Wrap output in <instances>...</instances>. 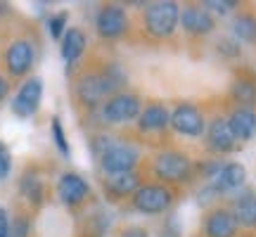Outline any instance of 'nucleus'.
I'll list each match as a JSON object with an SVG mask.
<instances>
[{
	"mask_svg": "<svg viewBox=\"0 0 256 237\" xmlns=\"http://www.w3.org/2000/svg\"><path fill=\"white\" fill-rule=\"evenodd\" d=\"M121 83H124V76L119 74L116 66H112L110 72H104V74H92V76L81 78V83H78V98H81V102H86V104L92 107V104H98L104 95H110L112 90H116Z\"/></svg>",
	"mask_w": 256,
	"mask_h": 237,
	"instance_id": "f257e3e1",
	"label": "nucleus"
},
{
	"mask_svg": "<svg viewBox=\"0 0 256 237\" xmlns=\"http://www.w3.org/2000/svg\"><path fill=\"white\" fill-rule=\"evenodd\" d=\"M180 22V8L176 2H152L145 12V26L156 38L171 36Z\"/></svg>",
	"mask_w": 256,
	"mask_h": 237,
	"instance_id": "f03ea898",
	"label": "nucleus"
},
{
	"mask_svg": "<svg viewBox=\"0 0 256 237\" xmlns=\"http://www.w3.org/2000/svg\"><path fill=\"white\" fill-rule=\"evenodd\" d=\"M102 168L110 176L116 174H130L138 162V152L130 145H121V142H107V147L100 152Z\"/></svg>",
	"mask_w": 256,
	"mask_h": 237,
	"instance_id": "7ed1b4c3",
	"label": "nucleus"
},
{
	"mask_svg": "<svg viewBox=\"0 0 256 237\" xmlns=\"http://www.w3.org/2000/svg\"><path fill=\"white\" fill-rule=\"evenodd\" d=\"M171 200L174 194L164 185H145V188H138L133 194V204L142 214H162L171 206Z\"/></svg>",
	"mask_w": 256,
	"mask_h": 237,
	"instance_id": "20e7f679",
	"label": "nucleus"
},
{
	"mask_svg": "<svg viewBox=\"0 0 256 237\" xmlns=\"http://www.w3.org/2000/svg\"><path fill=\"white\" fill-rule=\"evenodd\" d=\"M154 174L164 180H174V182H180V180H188L192 176V164L190 159L180 152H164V154L156 156L154 162Z\"/></svg>",
	"mask_w": 256,
	"mask_h": 237,
	"instance_id": "39448f33",
	"label": "nucleus"
},
{
	"mask_svg": "<svg viewBox=\"0 0 256 237\" xmlns=\"http://www.w3.org/2000/svg\"><path fill=\"white\" fill-rule=\"evenodd\" d=\"M102 116L107 124H124L130 118L140 116V100L130 92H119L114 95L104 107H102Z\"/></svg>",
	"mask_w": 256,
	"mask_h": 237,
	"instance_id": "423d86ee",
	"label": "nucleus"
},
{
	"mask_svg": "<svg viewBox=\"0 0 256 237\" xmlns=\"http://www.w3.org/2000/svg\"><path fill=\"white\" fill-rule=\"evenodd\" d=\"M168 124H171L178 133L190 136V138H200L202 133H204V116H202V112L197 110V107H192V104L176 107Z\"/></svg>",
	"mask_w": 256,
	"mask_h": 237,
	"instance_id": "0eeeda50",
	"label": "nucleus"
},
{
	"mask_svg": "<svg viewBox=\"0 0 256 237\" xmlns=\"http://www.w3.org/2000/svg\"><path fill=\"white\" fill-rule=\"evenodd\" d=\"M40 98H43V83H40V78H28L19 88L17 98L12 100V112L19 114V116H31L38 110Z\"/></svg>",
	"mask_w": 256,
	"mask_h": 237,
	"instance_id": "6e6552de",
	"label": "nucleus"
},
{
	"mask_svg": "<svg viewBox=\"0 0 256 237\" xmlns=\"http://www.w3.org/2000/svg\"><path fill=\"white\" fill-rule=\"evenodd\" d=\"M238 220L232 216L230 209H218L209 211V216L204 220V235L206 237H235L238 235Z\"/></svg>",
	"mask_w": 256,
	"mask_h": 237,
	"instance_id": "1a4fd4ad",
	"label": "nucleus"
},
{
	"mask_svg": "<svg viewBox=\"0 0 256 237\" xmlns=\"http://www.w3.org/2000/svg\"><path fill=\"white\" fill-rule=\"evenodd\" d=\"M126 26H128V17L119 5H107V8L100 10V14H98V31H100V36L116 38L126 31Z\"/></svg>",
	"mask_w": 256,
	"mask_h": 237,
	"instance_id": "9d476101",
	"label": "nucleus"
},
{
	"mask_svg": "<svg viewBox=\"0 0 256 237\" xmlns=\"http://www.w3.org/2000/svg\"><path fill=\"white\" fill-rule=\"evenodd\" d=\"M206 142L216 154H226V152L235 150V136H232V130L228 126V118L218 116L211 121L209 130H206Z\"/></svg>",
	"mask_w": 256,
	"mask_h": 237,
	"instance_id": "9b49d317",
	"label": "nucleus"
},
{
	"mask_svg": "<svg viewBox=\"0 0 256 237\" xmlns=\"http://www.w3.org/2000/svg\"><path fill=\"white\" fill-rule=\"evenodd\" d=\"M180 24L188 34L194 36H204L214 28V17L209 14V10L202 8V5H190L180 12Z\"/></svg>",
	"mask_w": 256,
	"mask_h": 237,
	"instance_id": "f8f14e48",
	"label": "nucleus"
},
{
	"mask_svg": "<svg viewBox=\"0 0 256 237\" xmlns=\"http://www.w3.org/2000/svg\"><path fill=\"white\" fill-rule=\"evenodd\" d=\"M5 62H8V69L12 76L26 74L31 69V64H34V48H31V43L28 40H14L8 48Z\"/></svg>",
	"mask_w": 256,
	"mask_h": 237,
	"instance_id": "ddd939ff",
	"label": "nucleus"
},
{
	"mask_svg": "<svg viewBox=\"0 0 256 237\" xmlns=\"http://www.w3.org/2000/svg\"><path fill=\"white\" fill-rule=\"evenodd\" d=\"M57 194L64 204H78L88 197V182L76 174H64L57 182Z\"/></svg>",
	"mask_w": 256,
	"mask_h": 237,
	"instance_id": "4468645a",
	"label": "nucleus"
},
{
	"mask_svg": "<svg viewBox=\"0 0 256 237\" xmlns=\"http://www.w3.org/2000/svg\"><path fill=\"white\" fill-rule=\"evenodd\" d=\"M228 126H230V130H232L235 140L247 142V140H252V138H254V133H256V112L238 107V110L230 114Z\"/></svg>",
	"mask_w": 256,
	"mask_h": 237,
	"instance_id": "2eb2a0df",
	"label": "nucleus"
},
{
	"mask_svg": "<svg viewBox=\"0 0 256 237\" xmlns=\"http://www.w3.org/2000/svg\"><path fill=\"white\" fill-rule=\"evenodd\" d=\"M244 178H247V171L244 166L232 162V164H226L218 168V174L214 176V188L216 192H228V190H238L244 185Z\"/></svg>",
	"mask_w": 256,
	"mask_h": 237,
	"instance_id": "dca6fc26",
	"label": "nucleus"
},
{
	"mask_svg": "<svg viewBox=\"0 0 256 237\" xmlns=\"http://www.w3.org/2000/svg\"><path fill=\"white\" fill-rule=\"evenodd\" d=\"M232 216L242 228H256V192H242L232 204Z\"/></svg>",
	"mask_w": 256,
	"mask_h": 237,
	"instance_id": "f3484780",
	"label": "nucleus"
},
{
	"mask_svg": "<svg viewBox=\"0 0 256 237\" xmlns=\"http://www.w3.org/2000/svg\"><path fill=\"white\" fill-rule=\"evenodd\" d=\"M138 118H140V121H138L140 130H162V128H166L168 121H171L166 107H162V104H150L145 112H140Z\"/></svg>",
	"mask_w": 256,
	"mask_h": 237,
	"instance_id": "a211bd4d",
	"label": "nucleus"
},
{
	"mask_svg": "<svg viewBox=\"0 0 256 237\" xmlns=\"http://www.w3.org/2000/svg\"><path fill=\"white\" fill-rule=\"evenodd\" d=\"M230 95L242 110H252L256 104V81L254 78H238L230 88Z\"/></svg>",
	"mask_w": 256,
	"mask_h": 237,
	"instance_id": "6ab92c4d",
	"label": "nucleus"
},
{
	"mask_svg": "<svg viewBox=\"0 0 256 237\" xmlns=\"http://www.w3.org/2000/svg\"><path fill=\"white\" fill-rule=\"evenodd\" d=\"M83 48H86V36H83L78 28H69L62 38V57L66 64H74L81 57Z\"/></svg>",
	"mask_w": 256,
	"mask_h": 237,
	"instance_id": "aec40b11",
	"label": "nucleus"
},
{
	"mask_svg": "<svg viewBox=\"0 0 256 237\" xmlns=\"http://www.w3.org/2000/svg\"><path fill=\"white\" fill-rule=\"evenodd\" d=\"M107 188H110L114 194H136V190L140 188V178H138L133 171L130 174H116V176H110L107 178Z\"/></svg>",
	"mask_w": 256,
	"mask_h": 237,
	"instance_id": "412c9836",
	"label": "nucleus"
},
{
	"mask_svg": "<svg viewBox=\"0 0 256 237\" xmlns=\"http://www.w3.org/2000/svg\"><path fill=\"white\" fill-rule=\"evenodd\" d=\"M232 31L240 40H247V43H254L256 40V17L249 14V12H242L235 22H232Z\"/></svg>",
	"mask_w": 256,
	"mask_h": 237,
	"instance_id": "4be33fe9",
	"label": "nucleus"
},
{
	"mask_svg": "<svg viewBox=\"0 0 256 237\" xmlns=\"http://www.w3.org/2000/svg\"><path fill=\"white\" fill-rule=\"evenodd\" d=\"M22 192L26 194L31 202H40V197H43V188H40V180H38L36 176H26L24 178V182H22Z\"/></svg>",
	"mask_w": 256,
	"mask_h": 237,
	"instance_id": "5701e85b",
	"label": "nucleus"
},
{
	"mask_svg": "<svg viewBox=\"0 0 256 237\" xmlns=\"http://www.w3.org/2000/svg\"><path fill=\"white\" fill-rule=\"evenodd\" d=\"M52 136H55V145L60 147V152L64 156H69V145H66V138H64V130H62V124H60V118H52Z\"/></svg>",
	"mask_w": 256,
	"mask_h": 237,
	"instance_id": "b1692460",
	"label": "nucleus"
},
{
	"mask_svg": "<svg viewBox=\"0 0 256 237\" xmlns=\"http://www.w3.org/2000/svg\"><path fill=\"white\" fill-rule=\"evenodd\" d=\"M12 168V159H10V150L0 142V180H5Z\"/></svg>",
	"mask_w": 256,
	"mask_h": 237,
	"instance_id": "393cba45",
	"label": "nucleus"
},
{
	"mask_svg": "<svg viewBox=\"0 0 256 237\" xmlns=\"http://www.w3.org/2000/svg\"><path fill=\"white\" fill-rule=\"evenodd\" d=\"M64 24H66V12H60V14H55V17L50 19V36H52V38H60V36H62Z\"/></svg>",
	"mask_w": 256,
	"mask_h": 237,
	"instance_id": "a878e982",
	"label": "nucleus"
},
{
	"mask_svg": "<svg viewBox=\"0 0 256 237\" xmlns=\"http://www.w3.org/2000/svg\"><path fill=\"white\" fill-rule=\"evenodd\" d=\"M235 5H238V2H216V0L204 2V8H211V10H216V12H228V10H232Z\"/></svg>",
	"mask_w": 256,
	"mask_h": 237,
	"instance_id": "bb28decb",
	"label": "nucleus"
},
{
	"mask_svg": "<svg viewBox=\"0 0 256 237\" xmlns=\"http://www.w3.org/2000/svg\"><path fill=\"white\" fill-rule=\"evenodd\" d=\"M0 237H12V232H10V220H8L5 209H0Z\"/></svg>",
	"mask_w": 256,
	"mask_h": 237,
	"instance_id": "cd10ccee",
	"label": "nucleus"
},
{
	"mask_svg": "<svg viewBox=\"0 0 256 237\" xmlns=\"http://www.w3.org/2000/svg\"><path fill=\"white\" fill-rule=\"evenodd\" d=\"M10 232H12V237H26V220L19 218L12 228H10Z\"/></svg>",
	"mask_w": 256,
	"mask_h": 237,
	"instance_id": "c85d7f7f",
	"label": "nucleus"
},
{
	"mask_svg": "<svg viewBox=\"0 0 256 237\" xmlns=\"http://www.w3.org/2000/svg\"><path fill=\"white\" fill-rule=\"evenodd\" d=\"M5 95H8V81H5V78L0 76V100H2Z\"/></svg>",
	"mask_w": 256,
	"mask_h": 237,
	"instance_id": "c756f323",
	"label": "nucleus"
},
{
	"mask_svg": "<svg viewBox=\"0 0 256 237\" xmlns=\"http://www.w3.org/2000/svg\"><path fill=\"white\" fill-rule=\"evenodd\" d=\"M126 237H147V232H142V230H128V232H124Z\"/></svg>",
	"mask_w": 256,
	"mask_h": 237,
	"instance_id": "7c9ffc66",
	"label": "nucleus"
}]
</instances>
